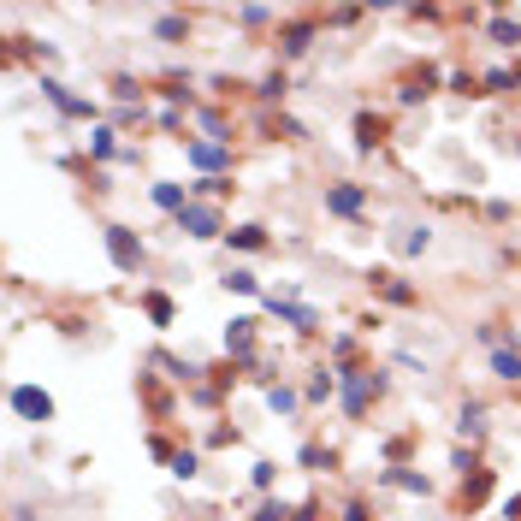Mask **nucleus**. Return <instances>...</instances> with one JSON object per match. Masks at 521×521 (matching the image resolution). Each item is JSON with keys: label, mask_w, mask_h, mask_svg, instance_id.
I'll use <instances>...</instances> for the list:
<instances>
[{"label": "nucleus", "mask_w": 521, "mask_h": 521, "mask_svg": "<svg viewBox=\"0 0 521 521\" xmlns=\"http://www.w3.org/2000/svg\"><path fill=\"white\" fill-rule=\"evenodd\" d=\"M18 409H24V415H47V397H36V391H18Z\"/></svg>", "instance_id": "f257e3e1"}]
</instances>
